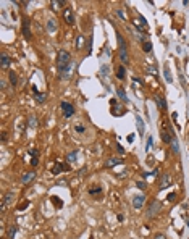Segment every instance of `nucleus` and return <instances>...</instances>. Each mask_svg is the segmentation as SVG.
Here are the masks:
<instances>
[{"label": "nucleus", "instance_id": "nucleus-1", "mask_svg": "<svg viewBox=\"0 0 189 239\" xmlns=\"http://www.w3.org/2000/svg\"><path fill=\"white\" fill-rule=\"evenodd\" d=\"M68 65H71V55H70V52L68 50H58V54H57V66H58V69L62 71V69H65Z\"/></svg>", "mask_w": 189, "mask_h": 239}, {"label": "nucleus", "instance_id": "nucleus-2", "mask_svg": "<svg viewBox=\"0 0 189 239\" xmlns=\"http://www.w3.org/2000/svg\"><path fill=\"white\" fill-rule=\"evenodd\" d=\"M160 210H162V204H160V201L154 199V201H150L149 207H147V216H149V218H152V216H155V215L160 213Z\"/></svg>", "mask_w": 189, "mask_h": 239}, {"label": "nucleus", "instance_id": "nucleus-3", "mask_svg": "<svg viewBox=\"0 0 189 239\" xmlns=\"http://www.w3.org/2000/svg\"><path fill=\"white\" fill-rule=\"evenodd\" d=\"M60 108H62V113H63L65 118H71V116L75 115V107H73L70 102H62L60 103Z\"/></svg>", "mask_w": 189, "mask_h": 239}, {"label": "nucleus", "instance_id": "nucleus-4", "mask_svg": "<svg viewBox=\"0 0 189 239\" xmlns=\"http://www.w3.org/2000/svg\"><path fill=\"white\" fill-rule=\"evenodd\" d=\"M21 34L24 36V39H26V41H31V39H32V34H31V26H29V18H23Z\"/></svg>", "mask_w": 189, "mask_h": 239}, {"label": "nucleus", "instance_id": "nucleus-5", "mask_svg": "<svg viewBox=\"0 0 189 239\" xmlns=\"http://www.w3.org/2000/svg\"><path fill=\"white\" fill-rule=\"evenodd\" d=\"M62 15H63V20H65L66 24H73V23H75V13H73V8L71 7L63 8Z\"/></svg>", "mask_w": 189, "mask_h": 239}, {"label": "nucleus", "instance_id": "nucleus-6", "mask_svg": "<svg viewBox=\"0 0 189 239\" xmlns=\"http://www.w3.org/2000/svg\"><path fill=\"white\" fill-rule=\"evenodd\" d=\"M145 204V195L144 194H139V195H134L133 197V207L136 208V210H141V208L144 207Z\"/></svg>", "mask_w": 189, "mask_h": 239}, {"label": "nucleus", "instance_id": "nucleus-7", "mask_svg": "<svg viewBox=\"0 0 189 239\" xmlns=\"http://www.w3.org/2000/svg\"><path fill=\"white\" fill-rule=\"evenodd\" d=\"M57 29H58L57 21H55L53 18L47 20V23H45V31L47 32H49V34H55V32H57Z\"/></svg>", "mask_w": 189, "mask_h": 239}, {"label": "nucleus", "instance_id": "nucleus-8", "mask_svg": "<svg viewBox=\"0 0 189 239\" xmlns=\"http://www.w3.org/2000/svg\"><path fill=\"white\" fill-rule=\"evenodd\" d=\"M13 192L11 191H8V192H5V195H3V199H2V212L7 208V205L8 204H11V201H13Z\"/></svg>", "mask_w": 189, "mask_h": 239}, {"label": "nucleus", "instance_id": "nucleus-9", "mask_svg": "<svg viewBox=\"0 0 189 239\" xmlns=\"http://www.w3.org/2000/svg\"><path fill=\"white\" fill-rule=\"evenodd\" d=\"M89 195H92V197H96V199H100L102 197V186L94 184L92 188H89Z\"/></svg>", "mask_w": 189, "mask_h": 239}, {"label": "nucleus", "instance_id": "nucleus-10", "mask_svg": "<svg viewBox=\"0 0 189 239\" xmlns=\"http://www.w3.org/2000/svg\"><path fill=\"white\" fill-rule=\"evenodd\" d=\"M10 65H11L10 55L2 54V58H0V66H2V69H8V68H10Z\"/></svg>", "mask_w": 189, "mask_h": 239}, {"label": "nucleus", "instance_id": "nucleus-11", "mask_svg": "<svg viewBox=\"0 0 189 239\" xmlns=\"http://www.w3.org/2000/svg\"><path fill=\"white\" fill-rule=\"evenodd\" d=\"M34 178H36V171H28L21 176V182H23V184H28V182H31Z\"/></svg>", "mask_w": 189, "mask_h": 239}, {"label": "nucleus", "instance_id": "nucleus-12", "mask_svg": "<svg viewBox=\"0 0 189 239\" xmlns=\"http://www.w3.org/2000/svg\"><path fill=\"white\" fill-rule=\"evenodd\" d=\"M170 184H171V176L168 175V173H166V175H163V176H162L160 188H158V189H160V191H163V189L166 188V186H170Z\"/></svg>", "mask_w": 189, "mask_h": 239}, {"label": "nucleus", "instance_id": "nucleus-13", "mask_svg": "<svg viewBox=\"0 0 189 239\" xmlns=\"http://www.w3.org/2000/svg\"><path fill=\"white\" fill-rule=\"evenodd\" d=\"M71 69H73V65H68L65 69H62V71H60V78H62V79H70Z\"/></svg>", "mask_w": 189, "mask_h": 239}, {"label": "nucleus", "instance_id": "nucleus-14", "mask_svg": "<svg viewBox=\"0 0 189 239\" xmlns=\"http://www.w3.org/2000/svg\"><path fill=\"white\" fill-rule=\"evenodd\" d=\"M120 60H121L123 65L130 63V57H128V50L126 49H120Z\"/></svg>", "mask_w": 189, "mask_h": 239}, {"label": "nucleus", "instance_id": "nucleus-15", "mask_svg": "<svg viewBox=\"0 0 189 239\" xmlns=\"http://www.w3.org/2000/svg\"><path fill=\"white\" fill-rule=\"evenodd\" d=\"M120 163H123L120 158H113V157H111V158H108L105 162V167L107 168H113V167H117V165H120Z\"/></svg>", "mask_w": 189, "mask_h": 239}, {"label": "nucleus", "instance_id": "nucleus-16", "mask_svg": "<svg viewBox=\"0 0 189 239\" xmlns=\"http://www.w3.org/2000/svg\"><path fill=\"white\" fill-rule=\"evenodd\" d=\"M8 81H10V84L13 86H18V76H16L15 71H8Z\"/></svg>", "mask_w": 189, "mask_h": 239}, {"label": "nucleus", "instance_id": "nucleus-17", "mask_svg": "<svg viewBox=\"0 0 189 239\" xmlns=\"http://www.w3.org/2000/svg\"><path fill=\"white\" fill-rule=\"evenodd\" d=\"M155 100H157V105L162 108V110H166V100L162 97V95H155Z\"/></svg>", "mask_w": 189, "mask_h": 239}, {"label": "nucleus", "instance_id": "nucleus-18", "mask_svg": "<svg viewBox=\"0 0 189 239\" xmlns=\"http://www.w3.org/2000/svg\"><path fill=\"white\" fill-rule=\"evenodd\" d=\"M29 154L32 155V160H31V167H37V165H39V157H36V155H37V152L34 150V149H31V150H29Z\"/></svg>", "mask_w": 189, "mask_h": 239}, {"label": "nucleus", "instance_id": "nucleus-19", "mask_svg": "<svg viewBox=\"0 0 189 239\" xmlns=\"http://www.w3.org/2000/svg\"><path fill=\"white\" fill-rule=\"evenodd\" d=\"M171 139H173V137H171V133H166L165 129H162V141L166 142V144H170Z\"/></svg>", "mask_w": 189, "mask_h": 239}, {"label": "nucleus", "instance_id": "nucleus-20", "mask_svg": "<svg viewBox=\"0 0 189 239\" xmlns=\"http://www.w3.org/2000/svg\"><path fill=\"white\" fill-rule=\"evenodd\" d=\"M171 150H173V154H175V155H178V154H179V147H178V141H176V137L171 139Z\"/></svg>", "mask_w": 189, "mask_h": 239}, {"label": "nucleus", "instance_id": "nucleus-21", "mask_svg": "<svg viewBox=\"0 0 189 239\" xmlns=\"http://www.w3.org/2000/svg\"><path fill=\"white\" fill-rule=\"evenodd\" d=\"M75 44H76V45H75L76 49H83V45H84V36H81V34H79V36L76 37V42H75Z\"/></svg>", "mask_w": 189, "mask_h": 239}, {"label": "nucleus", "instance_id": "nucleus-22", "mask_svg": "<svg viewBox=\"0 0 189 239\" xmlns=\"http://www.w3.org/2000/svg\"><path fill=\"white\" fill-rule=\"evenodd\" d=\"M136 123H137V131L141 133V136H142V134H144V121L141 120L139 116H137V118H136Z\"/></svg>", "mask_w": 189, "mask_h": 239}, {"label": "nucleus", "instance_id": "nucleus-23", "mask_svg": "<svg viewBox=\"0 0 189 239\" xmlns=\"http://www.w3.org/2000/svg\"><path fill=\"white\" fill-rule=\"evenodd\" d=\"M36 102L37 103H44L45 102V94H41V92H36Z\"/></svg>", "mask_w": 189, "mask_h": 239}, {"label": "nucleus", "instance_id": "nucleus-24", "mask_svg": "<svg viewBox=\"0 0 189 239\" xmlns=\"http://www.w3.org/2000/svg\"><path fill=\"white\" fill-rule=\"evenodd\" d=\"M117 39H118V44H120V49H126V42H124V39H123V36L121 34H117Z\"/></svg>", "mask_w": 189, "mask_h": 239}, {"label": "nucleus", "instance_id": "nucleus-25", "mask_svg": "<svg viewBox=\"0 0 189 239\" xmlns=\"http://www.w3.org/2000/svg\"><path fill=\"white\" fill-rule=\"evenodd\" d=\"M124 76H126V75H124V66H120L117 69V78H118V79H124Z\"/></svg>", "mask_w": 189, "mask_h": 239}, {"label": "nucleus", "instance_id": "nucleus-26", "mask_svg": "<svg viewBox=\"0 0 189 239\" xmlns=\"http://www.w3.org/2000/svg\"><path fill=\"white\" fill-rule=\"evenodd\" d=\"M50 5H52V8H53V10H58V8H60V5H65V2H63V0H58V2H57V0H53V2L50 3Z\"/></svg>", "mask_w": 189, "mask_h": 239}, {"label": "nucleus", "instance_id": "nucleus-27", "mask_svg": "<svg viewBox=\"0 0 189 239\" xmlns=\"http://www.w3.org/2000/svg\"><path fill=\"white\" fill-rule=\"evenodd\" d=\"M163 76H165V79L168 81V82H171V75H170V69L165 66V69H163Z\"/></svg>", "mask_w": 189, "mask_h": 239}, {"label": "nucleus", "instance_id": "nucleus-28", "mask_svg": "<svg viewBox=\"0 0 189 239\" xmlns=\"http://www.w3.org/2000/svg\"><path fill=\"white\" fill-rule=\"evenodd\" d=\"M117 92H118V95L123 99V100H128V97H126V92H124V89H121V87H118L117 89Z\"/></svg>", "mask_w": 189, "mask_h": 239}, {"label": "nucleus", "instance_id": "nucleus-29", "mask_svg": "<svg viewBox=\"0 0 189 239\" xmlns=\"http://www.w3.org/2000/svg\"><path fill=\"white\" fill-rule=\"evenodd\" d=\"M142 50H144V52H150V50H152V44L145 41L144 44H142Z\"/></svg>", "mask_w": 189, "mask_h": 239}, {"label": "nucleus", "instance_id": "nucleus-30", "mask_svg": "<svg viewBox=\"0 0 189 239\" xmlns=\"http://www.w3.org/2000/svg\"><path fill=\"white\" fill-rule=\"evenodd\" d=\"M15 233H16V226H11L10 229H8V237L13 239L15 237Z\"/></svg>", "mask_w": 189, "mask_h": 239}, {"label": "nucleus", "instance_id": "nucleus-31", "mask_svg": "<svg viewBox=\"0 0 189 239\" xmlns=\"http://www.w3.org/2000/svg\"><path fill=\"white\" fill-rule=\"evenodd\" d=\"M76 155H78V150H75V152H71L70 155H68V162H73V160L76 158Z\"/></svg>", "mask_w": 189, "mask_h": 239}, {"label": "nucleus", "instance_id": "nucleus-32", "mask_svg": "<svg viewBox=\"0 0 189 239\" xmlns=\"http://www.w3.org/2000/svg\"><path fill=\"white\" fill-rule=\"evenodd\" d=\"M136 186H137L139 189H145V188H147V184H145L144 181H137V182H136Z\"/></svg>", "mask_w": 189, "mask_h": 239}, {"label": "nucleus", "instance_id": "nucleus-33", "mask_svg": "<svg viewBox=\"0 0 189 239\" xmlns=\"http://www.w3.org/2000/svg\"><path fill=\"white\" fill-rule=\"evenodd\" d=\"M152 239H166V236H165L163 233H157V234H154Z\"/></svg>", "mask_w": 189, "mask_h": 239}, {"label": "nucleus", "instance_id": "nucleus-34", "mask_svg": "<svg viewBox=\"0 0 189 239\" xmlns=\"http://www.w3.org/2000/svg\"><path fill=\"white\" fill-rule=\"evenodd\" d=\"M166 199H168L170 202H175V199H176V194H175V192H171V194H168V197H166Z\"/></svg>", "mask_w": 189, "mask_h": 239}, {"label": "nucleus", "instance_id": "nucleus-35", "mask_svg": "<svg viewBox=\"0 0 189 239\" xmlns=\"http://www.w3.org/2000/svg\"><path fill=\"white\" fill-rule=\"evenodd\" d=\"M75 129L78 133H84V126H81V124H78V126H75Z\"/></svg>", "mask_w": 189, "mask_h": 239}, {"label": "nucleus", "instance_id": "nucleus-36", "mask_svg": "<svg viewBox=\"0 0 189 239\" xmlns=\"http://www.w3.org/2000/svg\"><path fill=\"white\" fill-rule=\"evenodd\" d=\"M117 150H118V154H121V155L124 154V149H123V147H121V146H120V144L117 146Z\"/></svg>", "mask_w": 189, "mask_h": 239}, {"label": "nucleus", "instance_id": "nucleus-37", "mask_svg": "<svg viewBox=\"0 0 189 239\" xmlns=\"http://www.w3.org/2000/svg\"><path fill=\"white\" fill-rule=\"evenodd\" d=\"M152 137H149V141H147V149H150V147H152Z\"/></svg>", "mask_w": 189, "mask_h": 239}, {"label": "nucleus", "instance_id": "nucleus-38", "mask_svg": "<svg viewBox=\"0 0 189 239\" xmlns=\"http://www.w3.org/2000/svg\"><path fill=\"white\" fill-rule=\"evenodd\" d=\"M86 171H87V168H83V170L79 171V176H84V173H86Z\"/></svg>", "mask_w": 189, "mask_h": 239}, {"label": "nucleus", "instance_id": "nucleus-39", "mask_svg": "<svg viewBox=\"0 0 189 239\" xmlns=\"http://www.w3.org/2000/svg\"><path fill=\"white\" fill-rule=\"evenodd\" d=\"M28 205H29V202H24V204H21V205H20V208H26Z\"/></svg>", "mask_w": 189, "mask_h": 239}, {"label": "nucleus", "instance_id": "nucleus-40", "mask_svg": "<svg viewBox=\"0 0 189 239\" xmlns=\"http://www.w3.org/2000/svg\"><path fill=\"white\" fill-rule=\"evenodd\" d=\"M2 141H3V142L7 141V133H3V134H2Z\"/></svg>", "mask_w": 189, "mask_h": 239}]
</instances>
